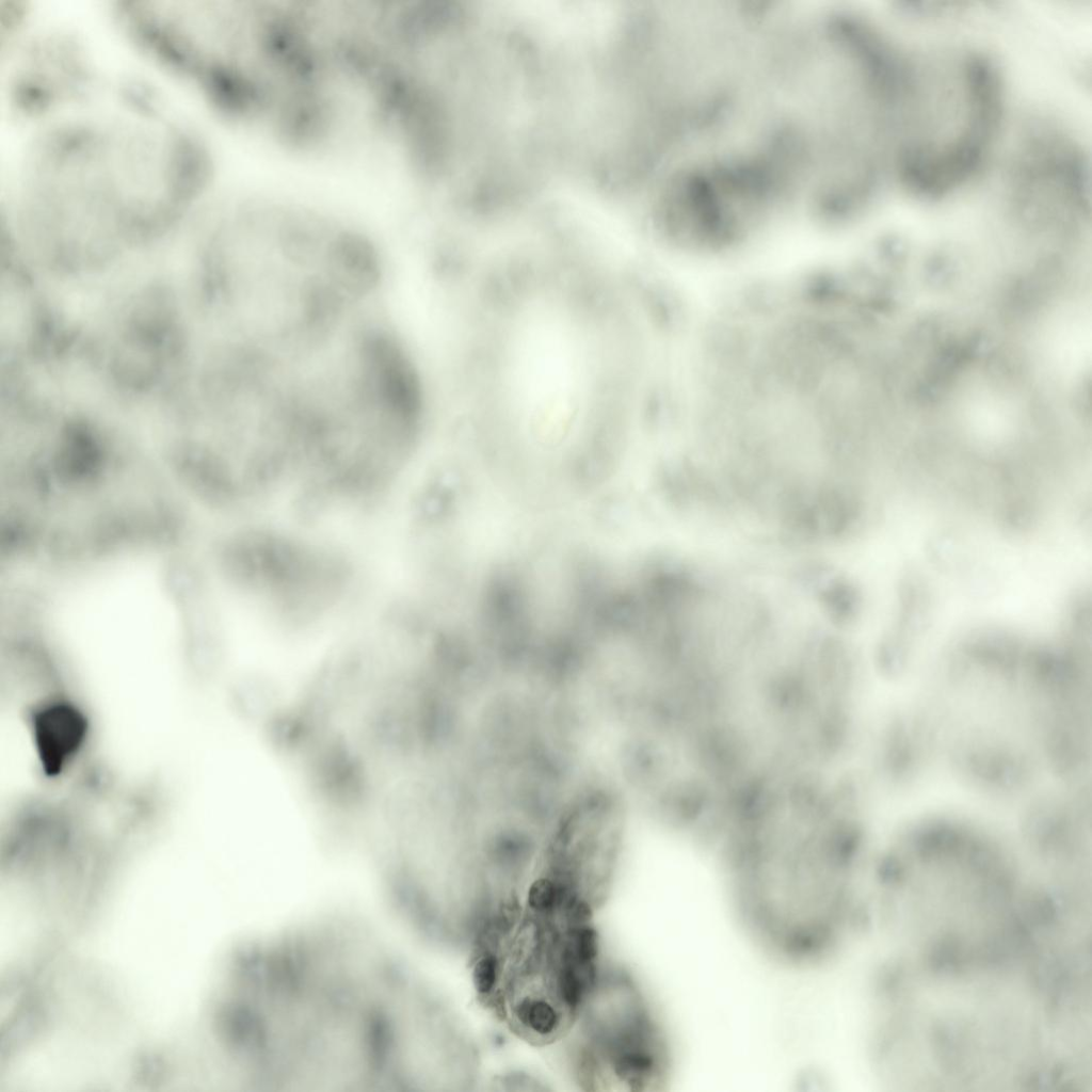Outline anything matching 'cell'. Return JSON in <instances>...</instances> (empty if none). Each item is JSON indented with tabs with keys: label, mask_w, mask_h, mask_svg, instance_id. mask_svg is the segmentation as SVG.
<instances>
[{
	"label": "cell",
	"mask_w": 1092,
	"mask_h": 1092,
	"mask_svg": "<svg viewBox=\"0 0 1092 1092\" xmlns=\"http://www.w3.org/2000/svg\"><path fill=\"white\" fill-rule=\"evenodd\" d=\"M900 64L895 160L913 192L945 195L976 171L992 142L1001 103L996 69L962 47Z\"/></svg>",
	"instance_id": "6da1fadb"
},
{
	"label": "cell",
	"mask_w": 1092,
	"mask_h": 1092,
	"mask_svg": "<svg viewBox=\"0 0 1092 1092\" xmlns=\"http://www.w3.org/2000/svg\"><path fill=\"white\" fill-rule=\"evenodd\" d=\"M575 1022L571 1067L588 1089L655 1091L667 1082L671 1055L664 1031L629 973L600 968Z\"/></svg>",
	"instance_id": "7a4b0ae2"
},
{
	"label": "cell",
	"mask_w": 1092,
	"mask_h": 1092,
	"mask_svg": "<svg viewBox=\"0 0 1092 1092\" xmlns=\"http://www.w3.org/2000/svg\"><path fill=\"white\" fill-rule=\"evenodd\" d=\"M19 713L37 771L47 785L65 782L92 758L95 724L76 689L44 696Z\"/></svg>",
	"instance_id": "3957f363"
},
{
	"label": "cell",
	"mask_w": 1092,
	"mask_h": 1092,
	"mask_svg": "<svg viewBox=\"0 0 1092 1092\" xmlns=\"http://www.w3.org/2000/svg\"><path fill=\"white\" fill-rule=\"evenodd\" d=\"M501 966L498 956L489 950L476 951L472 968L475 987L487 1002L496 993L500 981Z\"/></svg>",
	"instance_id": "277c9868"
}]
</instances>
